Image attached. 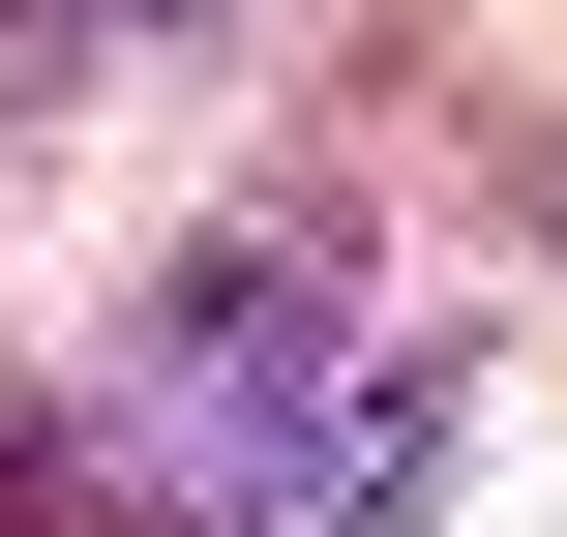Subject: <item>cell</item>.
<instances>
[{
	"instance_id": "1",
	"label": "cell",
	"mask_w": 567,
	"mask_h": 537,
	"mask_svg": "<svg viewBox=\"0 0 567 537\" xmlns=\"http://www.w3.org/2000/svg\"><path fill=\"white\" fill-rule=\"evenodd\" d=\"M329 329H359V209H329V179H269V209H209V239L150 269V359H179V389H209L239 448H269V419L329 389Z\"/></svg>"
},
{
	"instance_id": "2",
	"label": "cell",
	"mask_w": 567,
	"mask_h": 537,
	"mask_svg": "<svg viewBox=\"0 0 567 537\" xmlns=\"http://www.w3.org/2000/svg\"><path fill=\"white\" fill-rule=\"evenodd\" d=\"M0 537H179V508H150V478H120L60 389H0Z\"/></svg>"
},
{
	"instance_id": "3",
	"label": "cell",
	"mask_w": 567,
	"mask_h": 537,
	"mask_svg": "<svg viewBox=\"0 0 567 537\" xmlns=\"http://www.w3.org/2000/svg\"><path fill=\"white\" fill-rule=\"evenodd\" d=\"M60 30H209V0H60Z\"/></svg>"
}]
</instances>
